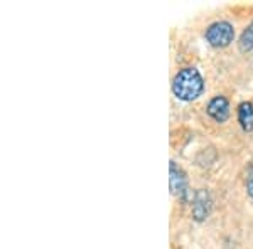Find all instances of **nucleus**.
<instances>
[{"instance_id":"39448f33","label":"nucleus","mask_w":253,"mask_h":249,"mask_svg":"<svg viewBox=\"0 0 253 249\" xmlns=\"http://www.w3.org/2000/svg\"><path fill=\"white\" fill-rule=\"evenodd\" d=\"M211 212V197L206 190H198L193 199V215L196 220H205Z\"/></svg>"},{"instance_id":"f257e3e1","label":"nucleus","mask_w":253,"mask_h":249,"mask_svg":"<svg viewBox=\"0 0 253 249\" xmlns=\"http://www.w3.org/2000/svg\"><path fill=\"white\" fill-rule=\"evenodd\" d=\"M205 91V79L196 68H184L174 76L172 93L181 101H194Z\"/></svg>"},{"instance_id":"0eeeda50","label":"nucleus","mask_w":253,"mask_h":249,"mask_svg":"<svg viewBox=\"0 0 253 249\" xmlns=\"http://www.w3.org/2000/svg\"><path fill=\"white\" fill-rule=\"evenodd\" d=\"M238 44H240V51L242 52H253V22L243 31Z\"/></svg>"},{"instance_id":"20e7f679","label":"nucleus","mask_w":253,"mask_h":249,"mask_svg":"<svg viewBox=\"0 0 253 249\" xmlns=\"http://www.w3.org/2000/svg\"><path fill=\"white\" fill-rule=\"evenodd\" d=\"M206 111L216 123H224L228 120V116H230V103H228V100L224 96H214L208 103Z\"/></svg>"},{"instance_id":"7ed1b4c3","label":"nucleus","mask_w":253,"mask_h":249,"mask_svg":"<svg viewBox=\"0 0 253 249\" xmlns=\"http://www.w3.org/2000/svg\"><path fill=\"white\" fill-rule=\"evenodd\" d=\"M169 175H170L169 177L170 192H172L175 197L184 199L187 194V177H186L184 170H182L175 162H170Z\"/></svg>"},{"instance_id":"6e6552de","label":"nucleus","mask_w":253,"mask_h":249,"mask_svg":"<svg viewBox=\"0 0 253 249\" xmlns=\"http://www.w3.org/2000/svg\"><path fill=\"white\" fill-rule=\"evenodd\" d=\"M247 192H248V195L253 199V174L248 177V180H247Z\"/></svg>"},{"instance_id":"423d86ee","label":"nucleus","mask_w":253,"mask_h":249,"mask_svg":"<svg viewBox=\"0 0 253 249\" xmlns=\"http://www.w3.org/2000/svg\"><path fill=\"white\" fill-rule=\"evenodd\" d=\"M238 123L242 125L245 132L253 130V105L250 101H243L238 106Z\"/></svg>"},{"instance_id":"f03ea898","label":"nucleus","mask_w":253,"mask_h":249,"mask_svg":"<svg viewBox=\"0 0 253 249\" xmlns=\"http://www.w3.org/2000/svg\"><path fill=\"white\" fill-rule=\"evenodd\" d=\"M205 37L213 47H226L235 39V27L226 20L211 24L205 32Z\"/></svg>"}]
</instances>
